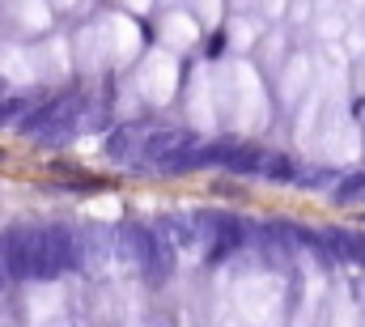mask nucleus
<instances>
[{"label":"nucleus","mask_w":365,"mask_h":327,"mask_svg":"<svg viewBox=\"0 0 365 327\" xmlns=\"http://www.w3.org/2000/svg\"><path fill=\"white\" fill-rule=\"evenodd\" d=\"M77 263H81V246L73 238V230L64 226L30 230V281H51Z\"/></svg>","instance_id":"obj_1"},{"label":"nucleus","mask_w":365,"mask_h":327,"mask_svg":"<svg viewBox=\"0 0 365 327\" xmlns=\"http://www.w3.org/2000/svg\"><path fill=\"white\" fill-rule=\"evenodd\" d=\"M132 255H136L140 272L153 276V281H162V276L170 272V243H162V238H158L153 230H145V226L132 230Z\"/></svg>","instance_id":"obj_2"}]
</instances>
